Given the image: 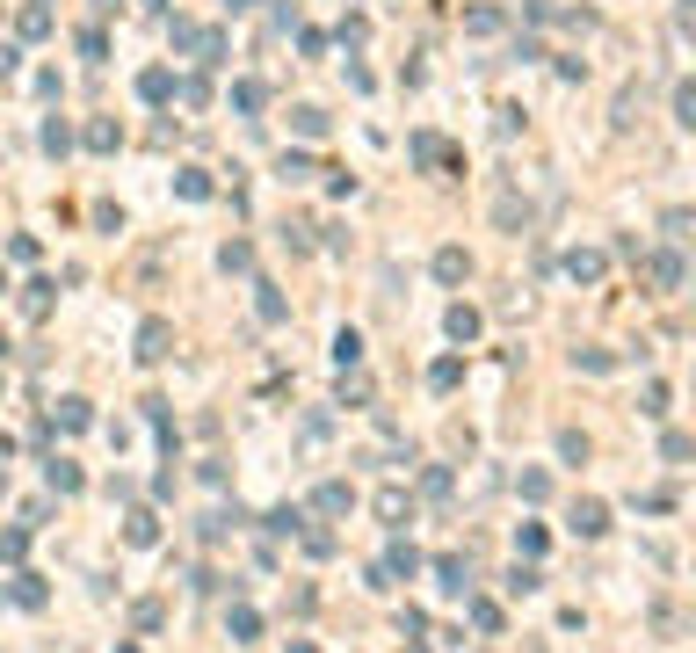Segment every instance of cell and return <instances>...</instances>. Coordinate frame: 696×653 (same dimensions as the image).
<instances>
[{
	"instance_id": "3",
	"label": "cell",
	"mask_w": 696,
	"mask_h": 653,
	"mask_svg": "<svg viewBox=\"0 0 696 653\" xmlns=\"http://www.w3.org/2000/svg\"><path fill=\"white\" fill-rule=\"evenodd\" d=\"M138 95H145V102H168V95H182V87H175L168 66H152V73H138Z\"/></svg>"
},
{
	"instance_id": "6",
	"label": "cell",
	"mask_w": 696,
	"mask_h": 653,
	"mask_svg": "<svg viewBox=\"0 0 696 653\" xmlns=\"http://www.w3.org/2000/svg\"><path fill=\"white\" fill-rule=\"evenodd\" d=\"M22 552H29V523H15V530H0V559H8V566H22Z\"/></svg>"
},
{
	"instance_id": "17",
	"label": "cell",
	"mask_w": 696,
	"mask_h": 653,
	"mask_svg": "<svg viewBox=\"0 0 696 653\" xmlns=\"http://www.w3.org/2000/svg\"><path fill=\"white\" fill-rule=\"evenodd\" d=\"M0 356H8V342H0Z\"/></svg>"
},
{
	"instance_id": "5",
	"label": "cell",
	"mask_w": 696,
	"mask_h": 653,
	"mask_svg": "<svg viewBox=\"0 0 696 653\" xmlns=\"http://www.w3.org/2000/svg\"><path fill=\"white\" fill-rule=\"evenodd\" d=\"M44 479H51V494H80V465H73V458H51Z\"/></svg>"
},
{
	"instance_id": "16",
	"label": "cell",
	"mask_w": 696,
	"mask_h": 653,
	"mask_svg": "<svg viewBox=\"0 0 696 653\" xmlns=\"http://www.w3.org/2000/svg\"><path fill=\"white\" fill-rule=\"evenodd\" d=\"M0 298H8V269H0Z\"/></svg>"
},
{
	"instance_id": "9",
	"label": "cell",
	"mask_w": 696,
	"mask_h": 653,
	"mask_svg": "<svg viewBox=\"0 0 696 653\" xmlns=\"http://www.w3.org/2000/svg\"><path fill=\"white\" fill-rule=\"evenodd\" d=\"M464 269H471V261H464L457 247H443V254H436V277H443V284H457V277H464Z\"/></svg>"
},
{
	"instance_id": "15",
	"label": "cell",
	"mask_w": 696,
	"mask_h": 653,
	"mask_svg": "<svg viewBox=\"0 0 696 653\" xmlns=\"http://www.w3.org/2000/svg\"><path fill=\"white\" fill-rule=\"evenodd\" d=\"M675 109H682V124H696V87H682V95H675Z\"/></svg>"
},
{
	"instance_id": "14",
	"label": "cell",
	"mask_w": 696,
	"mask_h": 653,
	"mask_svg": "<svg viewBox=\"0 0 696 653\" xmlns=\"http://www.w3.org/2000/svg\"><path fill=\"white\" fill-rule=\"evenodd\" d=\"M160 617H168L160 603H138V610H131V624H138V632H160Z\"/></svg>"
},
{
	"instance_id": "7",
	"label": "cell",
	"mask_w": 696,
	"mask_h": 653,
	"mask_svg": "<svg viewBox=\"0 0 696 653\" xmlns=\"http://www.w3.org/2000/svg\"><path fill=\"white\" fill-rule=\"evenodd\" d=\"M15 603H22V610H44V581H37V574H15Z\"/></svg>"
},
{
	"instance_id": "2",
	"label": "cell",
	"mask_w": 696,
	"mask_h": 653,
	"mask_svg": "<svg viewBox=\"0 0 696 653\" xmlns=\"http://www.w3.org/2000/svg\"><path fill=\"white\" fill-rule=\"evenodd\" d=\"M15 29H22V37H51V29H59V15H51L44 0H29V8L15 15Z\"/></svg>"
},
{
	"instance_id": "12",
	"label": "cell",
	"mask_w": 696,
	"mask_h": 653,
	"mask_svg": "<svg viewBox=\"0 0 696 653\" xmlns=\"http://www.w3.org/2000/svg\"><path fill=\"white\" fill-rule=\"evenodd\" d=\"M94 414H87V400H59V428H87Z\"/></svg>"
},
{
	"instance_id": "8",
	"label": "cell",
	"mask_w": 696,
	"mask_h": 653,
	"mask_svg": "<svg viewBox=\"0 0 696 653\" xmlns=\"http://www.w3.org/2000/svg\"><path fill=\"white\" fill-rule=\"evenodd\" d=\"M124 537H131V544H160V523H152V516H145V508H138V516H131V523H124Z\"/></svg>"
},
{
	"instance_id": "18",
	"label": "cell",
	"mask_w": 696,
	"mask_h": 653,
	"mask_svg": "<svg viewBox=\"0 0 696 653\" xmlns=\"http://www.w3.org/2000/svg\"><path fill=\"white\" fill-rule=\"evenodd\" d=\"M124 653H138V646H124Z\"/></svg>"
},
{
	"instance_id": "11",
	"label": "cell",
	"mask_w": 696,
	"mask_h": 653,
	"mask_svg": "<svg viewBox=\"0 0 696 653\" xmlns=\"http://www.w3.org/2000/svg\"><path fill=\"white\" fill-rule=\"evenodd\" d=\"M22 312L44 319V312H51V284H29V291H22Z\"/></svg>"
},
{
	"instance_id": "13",
	"label": "cell",
	"mask_w": 696,
	"mask_h": 653,
	"mask_svg": "<svg viewBox=\"0 0 696 653\" xmlns=\"http://www.w3.org/2000/svg\"><path fill=\"white\" fill-rule=\"evenodd\" d=\"M66 145H73V131H66L59 117H51V124H44V153H66Z\"/></svg>"
},
{
	"instance_id": "1",
	"label": "cell",
	"mask_w": 696,
	"mask_h": 653,
	"mask_svg": "<svg viewBox=\"0 0 696 653\" xmlns=\"http://www.w3.org/2000/svg\"><path fill=\"white\" fill-rule=\"evenodd\" d=\"M175 356V326L168 319H145L138 326V363H168Z\"/></svg>"
},
{
	"instance_id": "10",
	"label": "cell",
	"mask_w": 696,
	"mask_h": 653,
	"mask_svg": "<svg viewBox=\"0 0 696 653\" xmlns=\"http://www.w3.org/2000/svg\"><path fill=\"white\" fill-rule=\"evenodd\" d=\"M175 189H182V196H189V203H203V196H210V182H203V175H196V168H182V175H175Z\"/></svg>"
},
{
	"instance_id": "4",
	"label": "cell",
	"mask_w": 696,
	"mask_h": 653,
	"mask_svg": "<svg viewBox=\"0 0 696 653\" xmlns=\"http://www.w3.org/2000/svg\"><path fill=\"white\" fill-rule=\"evenodd\" d=\"M80 138H87V153H117V145H124V131H117L110 117H94V124H87Z\"/></svg>"
}]
</instances>
